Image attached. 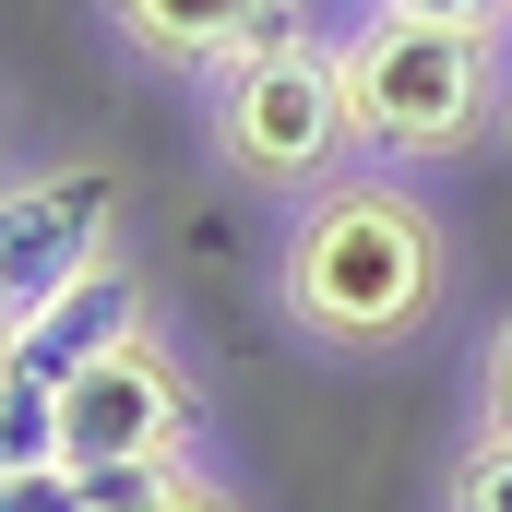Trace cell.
<instances>
[{
	"mask_svg": "<svg viewBox=\"0 0 512 512\" xmlns=\"http://www.w3.org/2000/svg\"><path fill=\"white\" fill-rule=\"evenodd\" d=\"M286 322L334 358H382L405 346L441 286H453V227L429 191H405L393 167H334L322 191H298V227H286Z\"/></svg>",
	"mask_w": 512,
	"mask_h": 512,
	"instance_id": "cell-1",
	"label": "cell"
},
{
	"mask_svg": "<svg viewBox=\"0 0 512 512\" xmlns=\"http://www.w3.org/2000/svg\"><path fill=\"white\" fill-rule=\"evenodd\" d=\"M346 120L370 167H429V155H465L477 131L501 120V36L489 24H441V12H405L370 0L346 36Z\"/></svg>",
	"mask_w": 512,
	"mask_h": 512,
	"instance_id": "cell-2",
	"label": "cell"
},
{
	"mask_svg": "<svg viewBox=\"0 0 512 512\" xmlns=\"http://www.w3.org/2000/svg\"><path fill=\"white\" fill-rule=\"evenodd\" d=\"M203 131H215V167H227V179H251V191H322V179L358 155L334 36L286 24V36L239 48L227 72H203Z\"/></svg>",
	"mask_w": 512,
	"mask_h": 512,
	"instance_id": "cell-3",
	"label": "cell"
},
{
	"mask_svg": "<svg viewBox=\"0 0 512 512\" xmlns=\"http://www.w3.org/2000/svg\"><path fill=\"white\" fill-rule=\"evenodd\" d=\"M191 417H203V393L179 370V346L155 322H131L120 346H96L60 382V465H167V453H191Z\"/></svg>",
	"mask_w": 512,
	"mask_h": 512,
	"instance_id": "cell-4",
	"label": "cell"
},
{
	"mask_svg": "<svg viewBox=\"0 0 512 512\" xmlns=\"http://www.w3.org/2000/svg\"><path fill=\"white\" fill-rule=\"evenodd\" d=\"M108 251H120V167L108 155H48V167L0 179V298L24 322Z\"/></svg>",
	"mask_w": 512,
	"mask_h": 512,
	"instance_id": "cell-5",
	"label": "cell"
},
{
	"mask_svg": "<svg viewBox=\"0 0 512 512\" xmlns=\"http://www.w3.org/2000/svg\"><path fill=\"white\" fill-rule=\"evenodd\" d=\"M298 0H108V36L155 72H227L239 48L286 36Z\"/></svg>",
	"mask_w": 512,
	"mask_h": 512,
	"instance_id": "cell-6",
	"label": "cell"
},
{
	"mask_svg": "<svg viewBox=\"0 0 512 512\" xmlns=\"http://www.w3.org/2000/svg\"><path fill=\"white\" fill-rule=\"evenodd\" d=\"M131 322H143V286H131V262L108 251L96 274H72V286H60V298H48V310H36V322L12 334V358H24L36 382H72V370H84L96 346H120Z\"/></svg>",
	"mask_w": 512,
	"mask_h": 512,
	"instance_id": "cell-7",
	"label": "cell"
},
{
	"mask_svg": "<svg viewBox=\"0 0 512 512\" xmlns=\"http://www.w3.org/2000/svg\"><path fill=\"white\" fill-rule=\"evenodd\" d=\"M36 465H60V382L0 358V477H36Z\"/></svg>",
	"mask_w": 512,
	"mask_h": 512,
	"instance_id": "cell-8",
	"label": "cell"
},
{
	"mask_svg": "<svg viewBox=\"0 0 512 512\" xmlns=\"http://www.w3.org/2000/svg\"><path fill=\"white\" fill-rule=\"evenodd\" d=\"M441 512H512V441H501V429H477V441L453 453V477H441Z\"/></svg>",
	"mask_w": 512,
	"mask_h": 512,
	"instance_id": "cell-9",
	"label": "cell"
},
{
	"mask_svg": "<svg viewBox=\"0 0 512 512\" xmlns=\"http://www.w3.org/2000/svg\"><path fill=\"white\" fill-rule=\"evenodd\" d=\"M143 512H251L239 501V489H227V477H203V465H191V453H179V465H167V477H155V501Z\"/></svg>",
	"mask_w": 512,
	"mask_h": 512,
	"instance_id": "cell-10",
	"label": "cell"
},
{
	"mask_svg": "<svg viewBox=\"0 0 512 512\" xmlns=\"http://www.w3.org/2000/svg\"><path fill=\"white\" fill-rule=\"evenodd\" d=\"M477 429L512 441V310H501V334H489V358H477Z\"/></svg>",
	"mask_w": 512,
	"mask_h": 512,
	"instance_id": "cell-11",
	"label": "cell"
},
{
	"mask_svg": "<svg viewBox=\"0 0 512 512\" xmlns=\"http://www.w3.org/2000/svg\"><path fill=\"white\" fill-rule=\"evenodd\" d=\"M0 512H84V501H72V465H36V477H0Z\"/></svg>",
	"mask_w": 512,
	"mask_h": 512,
	"instance_id": "cell-12",
	"label": "cell"
},
{
	"mask_svg": "<svg viewBox=\"0 0 512 512\" xmlns=\"http://www.w3.org/2000/svg\"><path fill=\"white\" fill-rule=\"evenodd\" d=\"M405 12H441V24H489V36H501L512 0H405Z\"/></svg>",
	"mask_w": 512,
	"mask_h": 512,
	"instance_id": "cell-13",
	"label": "cell"
},
{
	"mask_svg": "<svg viewBox=\"0 0 512 512\" xmlns=\"http://www.w3.org/2000/svg\"><path fill=\"white\" fill-rule=\"evenodd\" d=\"M12 334H24V310H12V298H0V358H12Z\"/></svg>",
	"mask_w": 512,
	"mask_h": 512,
	"instance_id": "cell-14",
	"label": "cell"
},
{
	"mask_svg": "<svg viewBox=\"0 0 512 512\" xmlns=\"http://www.w3.org/2000/svg\"><path fill=\"white\" fill-rule=\"evenodd\" d=\"M501 143H512V72H501Z\"/></svg>",
	"mask_w": 512,
	"mask_h": 512,
	"instance_id": "cell-15",
	"label": "cell"
}]
</instances>
